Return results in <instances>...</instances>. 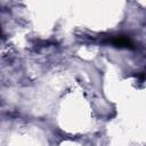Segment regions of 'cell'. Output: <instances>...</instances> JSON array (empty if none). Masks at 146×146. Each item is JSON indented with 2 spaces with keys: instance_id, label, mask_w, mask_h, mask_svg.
Wrapping results in <instances>:
<instances>
[{
  "instance_id": "1",
  "label": "cell",
  "mask_w": 146,
  "mask_h": 146,
  "mask_svg": "<svg viewBox=\"0 0 146 146\" xmlns=\"http://www.w3.org/2000/svg\"><path fill=\"white\" fill-rule=\"evenodd\" d=\"M108 42L112 46L116 47V48H128V49H133L135 48L133 42L127 35H115V36H112V38H110Z\"/></svg>"
}]
</instances>
